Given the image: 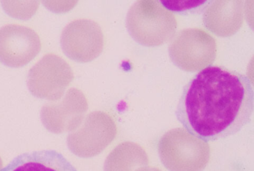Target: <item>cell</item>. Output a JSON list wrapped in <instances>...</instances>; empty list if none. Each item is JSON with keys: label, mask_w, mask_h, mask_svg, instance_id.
Instances as JSON below:
<instances>
[{"label": "cell", "mask_w": 254, "mask_h": 171, "mask_svg": "<svg viewBox=\"0 0 254 171\" xmlns=\"http://www.w3.org/2000/svg\"><path fill=\"white\" fill-rule=\"evenodd\" d=\"M75 51L74 59L80 62H89L99 56L103 51L104 35L101 27L94 21L82 19L74 22Z\"/></svg>", "instance_id": "cell-8"}, {"label": "cell", "mask_w": 254, "mask_h": 171, "mask_svg": "<svg viewBox=\"0 0 254 171\" xmlns=\"http://www.w3.org/2000/svg\"><path fill=\"white\" fill-rule=\"evenodd\" d=\"M211 1H159L162 7L171 13L181 15L200 14L204 11Z\"/></svg>", "instance_id": "cell-10"}, {"label": "cell", "mask_w": 254, "mask_h": 171, "mask_svg": "<svg viewBox=\"0 0 254 171\" xmlns=\"http://www.w3.org/2000/svg\"><path fill=\"white\" fill-rule=\"evenodd\" d=\"M158 171L157 169H151V168H148V169L147 170H143V171Z\"/></svg>", "instance_id": "cell-11"}, {"label": "cell", "mask_w": 254, "mask_h": 171, "mask_svg": "<svg viewBox=\"0 0 254 171\" xmlns=\"http://www.w3.org/2000/svg\"><path fill=\"white\" fill-rule=\"evenodd\" d=\"M126 26L135 42L145 47H157L173 39L178 23L173 13L162 7L158 0H141L129 8Z\"/></svg>", "instance_id": "cell-2"}, {"label": "cell", "mask_w": 254, "mask_h": 171, "mask_svg": "<svg viewBox=\"0 0 254 171\" xmlns=\"http://www.w3.org/2000/svg\"><path fill=\"white\" fill-rule=\"evenodd\" d=\"M160 160L170 171H202L209 160L206 141L183 128L169 130L159 141Z\"/></svg>", "instance_id": "cell-3"}, {"label": "cell", "mask_w": 254, "mask_h": 171, "mask_svg": "<svg viewBox=\"0 0 254 171\" xmlns=\"http://www.w3.org/2000/svg\"><path fill=\"white\" fill-rule=\"evenodd\" d=\"M38 34L27 27L8 25L0 28V62L11 68L29 63L41 51Z\"/></svg>", "instance_id": "cell-5"}, {"label": "cell", "mask_w": 254, "mask_h": 171, "mask_svg": "<svg viewBox=\"0 0 254 171\" xmlns=\"http://www.w3.org/2000/svg\"><path fill=\"white\" fill-rule=\"evenodd\" d=\"M254 108L249 77L210 65L184 86L175 114L187 132L207 142L239 132L251 122Z\"/></svg>", "instance_id": "cell-1"}, {"label": "cell", "mask_w": 254, "mask_h": 171, "mask_svg": "<svg viewBox=\"0 0 254 171\" xmlns=\"http://www.w3.org/2000/svg\"><path fill=\"white\" fill-rule=\"evenodd\" d=\"M242 0H213L203 12V26L220 37L236 34L243 24Z\"/></svg>", "instance_id": "cell-6"}, {"label": "cell", "mask_w": 254, "mask_h": 171, "mask_svg": "<svg viewBox=\"0 0 254 171\" xmlns=\"http://www.w3.org/2000/svg\"><path fill=\"white\" fill-rule=\"evenodd\" d=\"M148 164V157L142 147L131 142L119 145L105 163L106 171H129L134 166Z\"/></svg>", "instance_id": "cell-9"}, {"label": "cell", "mask_w": 254, "mask_h": 171, "mask_svg": "<svg viewBox=\"0 0 254 171\" xmlns=\"http://www.w3.org/2000/svg\"><path fill=\"white\" fill-rule=\"evenodd\" d=\"M0 171H78L55 150H36L16 156Z\"/></svg>", "instance_id": "cell-7"}, {"label": "cell", "mask_w": 254, "mask_h": 171, "mask_svg": "<svg viewBox=\"0 0 254 171\" xmlns=\"http://www.w3.org/2000/svg\"><path fill=\"white\" fill-rule=\"evenodd\" d=\"M168 52L171 60L180 69L195 72L215 62L216 41L200 28H186L175 34L169 43Z\"/></svg>", "instance_id": "cell-4"}]
</instances>
